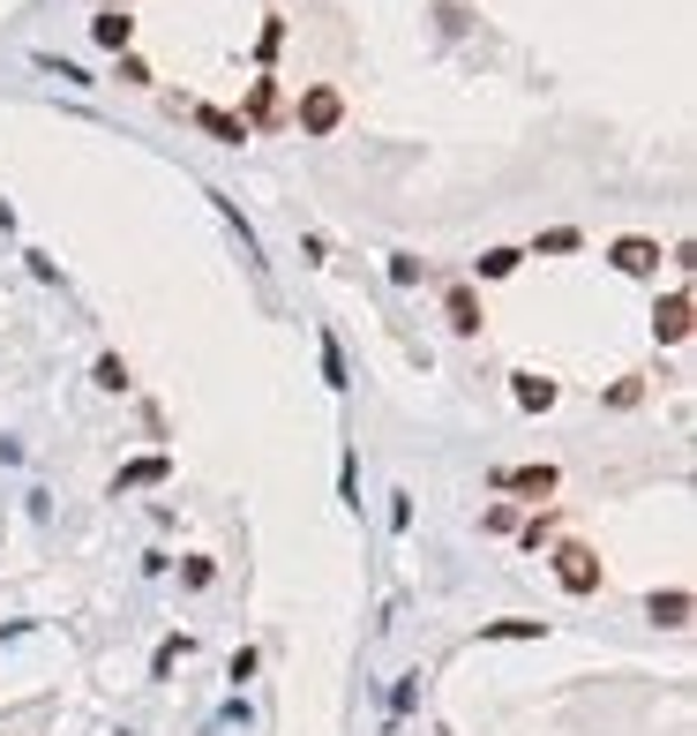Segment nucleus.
Masks as SVG:
<instances>
[{"label": "nucleus", "mask_w": 697, "mask_h": 736, "mask_svg": "<svg viewBox=\"0 0 697 736\" xmlns=\"http://www.w3.org/2000/svg\"><path fill=\"white\" fill-rule=\"evenodd\" d=\"M323 384L345 391V347H338V331H323Z\"/></svg>", "instance_id": "obj_19"}, {"label": "nucleus", "mask_w": 697, "mask_h": 736, "mask_svg": "<svg viewBox=\"0 0 697 736\" xmlns=\"http://www.w3.org/2000/svg\"><path fill=\"white\" fill-rule=\"evenodd\" d=\"M608 406H616V414L645 406V376H622V384H608Z\"/></svg>", "instance_id": "obj_21"}, {"label": "nucleus", "mask_w": 697, "mask_h": 736, "mask_svg": "<svg viewBox=\"0 0 697 736\" xmlns=\"http://www.w3.org/2000/svg\"><path fill=\"white\" fill-rule=\"evenodd\" d=\"M420 278H428V256L398 249V256H390V286H420Z\"/></svg>", "instance_id": "obj_18"}, {"label": "nucleus", "mask_w": 697, "mask_h": 736, "mask_svg": "<svg viewBox=\"0 0 697 736\" xmlns=\"http://www.w3.org/2000/svg\"><path fill=\"white\" fill-rule=\"evenodd\" d=\"M165 474H173V459H165V451H158V459H135V466L113 474V496H121V488H151V481H165Z\"/></svg>", "instance_id": "obj_13"}, {"label": "nucleus", "mask_w": 697, "mask_h": 736, "mask_svg": "<svg viewBox=\"0 0 697 736\" xmlns=\"http://www.w3.org/2000/svg\"><path fill=\"white\" fill-rule=\"evenodd\" d=\"M547 624L540 616H495V624H480V639H540Z\"/></svg>", "instance_id": "obj_16"}, {"label": "nucleus", "mask_w": 697, "mask_h": 736, "mask_svg": "<svg viewBox=\"0 0 697 736\" xmlns=\"http://www.w3.org/2000/svg\"><path fill=\"white\" fill-rule=\"evenodd\" d=\"M443 323H451L457 339H480V331H488V308H480V286H473V278H451V286H443Z\"/></svg>", "instance_id": "obj_3"}, {"label": "nucleus", "mask_w": 697, "mask_h": 736, "mask_svg": "<svg viewBox=\"0 0 697 736\" xmlns=\"http://www.w3.org/2000/svg\"><path fill=\"white\" fill-rule=\"evenodd\" d=\"M518 263H525V249H480V256H473V286H480V278H518Z\"/></svg>", "instance_id": "obj_11"}, {"label": "nucleus", "mask_w": 697, "mask_h": 736, "mask_svg": "<svg viewBox=\"0 0 697 736\" xmlns=\"http://www.w3.org/2000/svg\"><path fill=\"white\" fill-rule=\"evenodd\" d=\"M241 121H247V129H255V121H286V84H278L270 68H263V76L247 84V106H241Z\"/></svg>", "instance_id": "obj_7"}, {"label": "nucleus", "mask_w": 697, "mask_h": 736, "mask_svg": "<svg viewBox=\"0 0 697 736\" xmlns=\"http://www.w3.org/2000/svg\"><path fill=\"white\" fill-rule=\"evenodd\" d=\"M608 263L622 278H660V241L653 233H622V241H608Z\"/></svg>", "instance_id": "obj_4"}, {"label": "nucleus", "mask_w": 697, "mask_h": 736, "mask_svg": "<svg viewBox=\"0 0 697 736\" xmlns=\"http://www.w3.org/2000/svg\"><path fill=\"white\" fill-rule=\"evenodd\" d=\"M577 249H585L577 226H547V233H533V256H577Z\"/></svg>", "instance_id": "obj_14"}, {"label": "nucleus", "mask_w": 697, "mask_h": 736, "mask_svg": "<svg viewBox=\"0 0 697 736\" xmlns=\"http://www.w3.org/2000/svg\"><path fill=\"white\" fill-rule=\"evenodd\" d=\"M480 526H488V534H518V504H488Z\"/></svg>", "instance_id": "obj_24"}, {"label": "nucleus", "mask_w": 697, "mask_h": 736, "mask_svg": "<svg viewBox=\"0 0 697 736\" xmlns=\"http://www.w3.org/2000/svg\"><path fill=\"white\" fill-rule=\"evenodd\" d=\"M90 376H98V391H128V361H121V353H98V369H90Z\"/></svg>", "instance_id": "obj_20"}, {"label": "nucleus", "mask_w": 697, "mask_h": 736, "mask_svg": "<svg viewBox=\"0 0 697 736\" xmlns=\"http://www.w3.org/2000/svg\"><path fill=\"white\" fill-rule=\"evenodd\" d=\"M547 571H555V586H563V594H577V602L608 586V563H600V549H585V541H563V549L547 557Z\"/></svg>", "instance_id": "obj_2"}, {"label": "nucleus", "mask_w": 697, "mask_h": 736, "mask_svg": "<svg viewBox=\"0 0 697 736\" xmlns=\"http://www.w3.org/2000/svg\"><path fill=\"white\" fill-rule=\"evenodd\" d=\"M510 398H518V414H547V406L563 398V384L540 376V369H518V376H510Z\"/></svg>", "instance_id": "obj_9"}, {"label": "nucleus", "mask_w": 697, "mask_h": 736, "mask_svg": "<svg viewBox=\"0 0 697 736\" xmlns=\"http://www.w3.org/2000/svg\"><path fill=\"white\" fill-rule=\"evenodd\" d=\"M286 121L300 135H316V143H323V135L345 129V90H338V84H300V98H292Z\"/></svg>", "instance_id": "obj_1"}, {"label": "nucleus", "mask_w": 697, "mask_h": 736, "mask_svg": "<svg viewBox=\"0 0 697 736\" xmlns=\"http://www.w3.org/2000/svg\"><path fill=\"white\" fill-rule=\"evenodd\" d=\"M653 339L660 347H683V339H690V294H683V286H675L667 301H653Z\"/></svg>", "instance_id": "obj_8"}, {"label": "nucleus", "mask_w": 697, "mask_h": 736, "mask_svg": "<svg viewBox=\"0 0 697 736\" xmlns=\"http://www.w3.org/2000/svg\"><path fill=\"white\" fill-rule=\"evenodd\" d=\"M645 616H653L660 631H690V586H667V594H645Z\"/></svg>", "instance_id": "obj_10"}, {"label": "nucleus", "mask_w": 697, "mask_h": 736, "mask_svg": "<svg viewBox=\"0 0 697 736\" xmlns=\"http://www.w3.org/2000/svg\"><path fill=\"white\" fill-rule=\"evenodd\" d=\"M495 488H510V496H555V488H563V474H555V466H547V459H540V466H495Z\"/></svg>", "instance_id": "obj_5"}, {"label": "nucleus", "mask_w": 697, "mask_h": 736, "mask_svg": "<svg viewBox=\"0 0 697 736\" xmlns=\"http://www.w3.org/2000/svg\"><path fill=\"white\" fill-rule=\"evenodd\" d=\"M90 45L98 53H135V15L128 8H98L90 15Z\"/></svg>", "instance_id": "obj_6"}, {"label": "nucleus", "mask_w": 697, "mask_h": 736, "mask_svg": "<svg viewBox=\"0 0 697 736\" xmlns=\"http://www.w3.org/2000/svg\"><path fill=\"white\" fill-rule=\"evenodd\" d=\"M180 653H196V639H188V631H173V639H165V647H158V661H151V669H158V677H165V669H173Z\"/></svg>", "instance_id": "obj_25"}, {"label": "nucleus", "mask_w": 697, "mask_h": 736, "mask_svg": "<svg viewBox=\"0 0 697 736\" xmlns=\"http://www.w3.org/2000/svg\"><path fill=\"white\" fill-rule=\"evenodd\" d=\"M278 45H286V15H263V31H255V61L270 68V61H278Z\"/></svg>", "instance_id": "obj_17"}, {"label": "nucleus", "mask_w": 697, "mask_h": 736, "mask_svg": "<svg viewBox=\"0 0 697 736\" xmlns=\"http://www.w3.org/2000/svg\"><path fill=\"white\" fill-rule=\"evenodd\" d=\"M255 661H263V653H255V647H241L233 661H225V677H233V684H247V677H255Z\"/></svg>", "instance_id": "obj_26"}, {"label": "nucleus", "mask_w": 697, "mask_h": 736, "mask_svg": "<svg viewBox=\"0 0 697 736\" xmlns=\"http://www.w3.org/2000/svg\"><path fill=\"white\" fill-rule=\"evenodd\" d=\"M196 129L218 135V143H247V121L241 113H225V106H196Z\"/></svg>", "instance_id": "obj_12"}, {"label": "nucleus", "mask_w": 697, "mask_h": 736, "mask_svg": "<svg viewBox=\"0 0 697 736\" xmlns=\"http://www.w3.org/2000/svg\"><path fill=\"white\" fill-rule=\"evenodd\" d=\"M210 579H218V563H210V557H188V563H180V586H188V594H203Z\"/></svg>", "instance_id": "obj_22"}, {"label": "nucleus", "mask_w": 697, "mask_h": 736, "mask_svg": "<svg viewBox=\"0 0 697 736\" xmlns=\"http://www.w3.org/2000/svg\"><path fill=\"white\" fill-rule=\"evenodd\" d=\"M113 61H121V68H113V76H121L128 90H151V84H158V76H151V68H143V61H135V53H113Z\"/></svg>", "instance_id": "obj_23"}, {"label": "nucleus", "mask_w": 697, "mask_h": 736, "mask_svg": "<svg viewBox=\"0 0 697 736\" xmlns=\"http://www.w3.org/2000/svg\"><path fill=\"white\" fill-rule=\"evenodd\" d=\"M555 534H563V512H555V504H547V512H533V519H518V541H525V549L555 541Z\"/></svg>", "instance_id": "obj_15"}]
</instances>
